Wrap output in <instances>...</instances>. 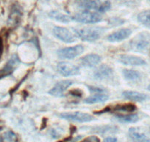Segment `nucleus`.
<instances>
[{"label": "nucleus", "mask_w": 150, "mask_h": 142, "mask_svg": "<svg viewBox=\"0 0 150 142\" xmlns=\"http://www.w3.org/2000/svg\"><path fill=\"white\" fill-rule=\"evenodd\" d=\"M119 62L125 65L129 66H142L146 64L144 59L139 56L132 55H121L119 56Z\"/></svg>", "instance_id": "10"}, {"label": "nucleus", "mask_w": 150, "mask_h": 142, "mask_svg": "<svg viewBox=\"0 0 150 142\" xmlns=\"http://www.w3.org/2000/svg\"><path fill=\"white\" fill-rule=\"evenodd\" d=\"M112 74V70L106 65H102L96 70L94 77L96 79H105L109 78Z\"/></svg>", "instance_id": "14"}, {"label": "nucleus", "mask_w": 150, "mask_h": 142, "mask_svg": "<svg viewBox=\"0 0 150 142\" xmlns=\"http://www.w3.org/2000/svg\"><path fill=\"white\" fill-rule=\"evenodd\" d=\"M148 90L150 91V85L148 86Z\"/></svg>", "instance_id": "27"}, {"label": "nucleus", "mask_w": 150, "mask_h": 142, "mask_svg": "<svg viewBox=\"0 0 150 142\" xmlns=\"http://www.w3.org/2000/svg\"><path fill=\"white\" fill-rule=\"evenodd\" d=\"M73 84V82L71 80H63L57 82L54 87L51 89L49 93L54 96L62 97L64 95V92Z\"/></svg>", "instance_id": "11"}, {"label": "nucleus", "mask_w": 150, "mask_h": 142, "mask_svg": "<svg viewBox=\"0 0 150 142\" xmlns=\"http://www.w3.org/2000/svg\"><path fill=\"white\" fill-rule=\"evenodd\" d=\"M62 118L77 122H89L93 119V117L88 113L81 112L63 113L60 115Z\"/></svg>", "instance_id": "6"}, {"label": "nucleus", "mask_w": 150, "mask_h": 142, "mask_svg": "<svg viewBox=\"0 0 150 142\" xmlns=\"http://www.w3.org/2000/svg\"><path fill=\"white\" fill-rule=\"evenodd\" d=\"M132 33L131 30L128 28L121 29V30H117L114 33H111L108 37V41L112 42H120L122 40H125L127 39Z\"/></svg>", "instance_id": "13"}, {"label": "nucleus", "mask_w": 150, "mask_h": 142, "mask_svg": "<svg viewBox=\"0 0 150 142\" xmlns=\"http://www.w3.org/2000/svg\"><path fill=\"white\" fill-rule=\"evenodd\" d=\"M138 20L143 25L150 28V10L140 13L138 15Z\"/></svg>", "instance_id": "20"}, {"label": "nucleus", "mask_w": 150, "mask_h": 142, "mask_svg": "<svg viewBox=\"0 0 150 142\" xmlns=\"http://www.w3.org/2000/svg\"><path fill=\"white\" fill-rule=\"evenodd\" d=\"M117 119L122 123H135L138 121V115L137 114L117 115Z\"/></svg>", "instance_id": "22"}, {"label": "nucleus", "mask_w": 150, "mask_h": 142, "mask_svg": "<svg viewBox=\"0 0 150 142\" xmlns=\"http://www.w3.org/2000/svg\"><path fill=\"white\" fill-rule=\"evenodd\" d=\"M50 16L55 19L56 21L63 23H68L72 19V18H71L69 16L61 14V13L58 12V11H52V12H51L50 14Z\"/></svg>", "instance_id": "21"}, {"label": "nucleus", "mask_w": 150, "mask_h": 142, "mask_svg": "<svg viewBox=\"0 0 150 142\" xmlns=\"http://www.w3.org/2000/svg\"><path fill=\"white\" fill-rule=\"evenodd\" d=\"M129 136L133 142H150V136L139 127H131Z\"/></svg>", "instance_id": "9"}, {"label": "nucleus", "mask_w": 150, "mask_h": 142, "mask_svg": "<svg viewBox=\"0 0 150 142\" xmlns=\"http://www.w3.org/2000/svg\"><path fill=\"white\" fill-rule=\"evenodd\" d=\"M103 30L101 27H86L75 29L74 33L77 37L83 41L93 42L97 40L102 35Z\"/></svg>", "instance_id": "1"}, {"label": "nucleus", "mask_w": 150, "mask_h": 142, "mask_svg": "<svg viewBox=\"0 0 150 142\" xmlns=\"http://www.w3.org/2000/svg\"><path fill=\"white\" fill-rule=\"evenodd\" d=\"M84 51L83 45H76L74 47L62 48L57 51V55L60 59H71L80 56Z\"/></svg>", "instance_id": "5"}, {"label": "nucleus", "mask_w": 150, "mask_h": 142, "mask_svg": "<svg viewBox=\"0 0 150 142\" xmlns=\"http://www.w3.org/2000/svg\"><path fill=\"white\" fill-rule=\"evenodd\" d=\"M53 33L57 39L66 43H73L76 40L74 35L65 27H54L53 29Z\"/></svg>", "instance_id": "8"}, {"label": "nucleus", "mask_w": 150, "mask_h": 142, "mask_svg": "<svg viewBox=\"0 0 150 142\" xmlns=\"http://www.w3.org/2000/svg\"><path fill=\"white\" fill-rule=\"evenodd\" d=\"M136 110V107L135 104H118L112 108L113 111H120V112H127V113H132Z\"/></svg>", "instance_id": "19"}, {"label": "nucleus", "mask_w": 150, "mask_h": 142, "mask_svg": "<svg viewBox=\"0 0 150 142\" xmlns=\"http://www.w3.org/2000/svg\"><path fill=\"white\" fill-rule=\"evenodd\" d=\"M70 93L72 95L78 96V97H81L82 95H83V92L78 89H75V90H73L70 91Z\"/></svg>", "instance_id": "25"}, {"label": "nucleus", "mask_w": 150, "mask_h": 142, "mask_svg": "<svg viewBox=\"0 0 150 142\" xmlns=\"http://www.w3.org/2000/svg\"><path fill=\"white\" fill-rule=\"evenodd\" d=\"M150 44V33L142 32L132 39L130 42V47L136 51H141Z\"/></svg>", "instance_id": "3"}, {"label": "nucleus", "mask_w": 150, "mask_h": 142, "mask_svg": "<svg viewBox=\"0 0 150 142\" xmlns=\"http://www.w3.org/2000/svg\"><path fill=\"white\" fill-rule=\"evenodd\" d=\"M5 138L8 141H15L16 139V136L14 134L13 132H8V133H5Z\"/></svg>", "instance_id": "23"}, {"label": "nucleus", "mask_w": 150, "mask_h": 142, "mask_svg": "<svg viewBox=\"0 0 150 142\" xmlns=\"http://www.w3.org/2000/svg\"><path fill=\"white\" fill-rule=\"evenodd\" d=\"M101 61V57L97 54H88L85 56L83 57L80 60L82 65L83 66L89 67H92L95 66L97 64H99Z\"/></svg>", "instance_id": "15"}, {"label": "nucleus", "mask_w": 150, "mask_h": 142, "mask_svg": "<svg viewBox=\"0 0 150 142\" xmlns=\"http://www.w3.org/2000/svg\"><path fill=\"white\" fill-rule=\"evenodd\" d=\"M72 19H74L78 22L93 24V23L100 22L102 20V16L96 12H92L91 11H84L75 14L74 18Z\"/></svg>", "instance_id": "4"}, {"label": "nucleus", "mask_w": 150, "mask_h": 142, "mask_svg": "<svg viewBox=\"0 0 150 142\" xmlns=\"http://www.w3.org/2000/svg\"><path fill=\"white\" fill-rule=\"evenodd\" d=\"M123 75L125 79L128 81H138L141 79V74L139 72L134 70L125 69L123 70Z\"/></svg>", "instance_id": "18"}, {"label": "nucleus", "mask_w": 150, "mask_h": 142, "mask_svg": "<svg viewBox=\"0 0 150 142\" xmlns=\"http://www.w3.org/2000/svg\"><path fill=\"white\" fill-rule=\"evenodd\" d=\"M81 142H100V139L97 136H89L86 138L84 140L82 141Z\"/></svg>", "instance_id": "24"}, {"label": "nucleus", "mask_w": 150, "mask_h": 142, "mask_svg": "<svg viewBox=\"0 0 150 142\" xmlns=\"http://www.w3.org/2000/svg\"><path fill=\"white\" fill-rule=\"evenodd\" d=\"M108 99V95L105 93H98L94 95H91L88 98L85 100L86 104H96V103H102L106 101Z\"/></svg>", "instance_id": "17"}, {"label": "nucleus", "mask_w": 150, "mask_h": 142, "mask_svg": "<svg viewBox=\"0 0 150 142\" xmlns=\"http://www.w3.org/2000/svg\"><path fill=\"white\" fill-rule=\"evenodd\" d=\"M148 1H149V2H150V0H148Z\"/></svg>", "instance_id": "28"}, {"label": "nucleus", "mask_w": 150, "mask_h": 142, "mask_svg": "<svg viewBox=\"0 0 150 142\" xmlns=\"http://www.w3.org/2000/svg\"><path fill=\"white\" fill-rule=\"evenodd\" d=\"M103 142H117V138L115 137H108L104 140Z\"/></svg>", "instance_id": "26"}, {"label": "nucleus", "mask_w": 150, "mask_h": 142, "mask_svg": "<svg viewBox=\"0 0 150 142\" xmlns=\"http://www.w3.org/2000/svg\"><path fill=\"white\" fill-rule=\"evenodd\" d=\"M57 70L63 76H76L80 73V69L77 66L66 62H62L57 65Z\"/></svg>", "instance_id": "7"}, {"label": "nucleus", "mask_w": 150, "mask_h": 142, "mask_svg": "<svg viewBox=\"0 0 150 142\" xmlns=\"http://www.w3.org/2000/svg\"><path fill=\"white\" fill-rule=\"evenodd\" d=\"M122 95L126 99L135 101H144L147 98V95L146 94L136 91H125L122 93Z\"/></svg>", "instance_id": "16"}, {"label": "nucleus", "mask_w": 150, "mask_h": 142, "mask_svg": "<svg viewBox=\"0 0 150 142\" xmlns=\"http://www.w3.org/2000/svg\"><path fill=\"white\" fill-rule=\"evenodd\" d=\"M82 8L86 11H95L96 12L105 13L110 10L111 4L109 1H100V0H83L81 3Z\"/></svg>", "instance_id": "2"}, {"label": "nucleus", "mask_w": 150, "mask_h": 142, "mask_svg": "<svg viewBox=\"0 0 150 142\" xmlns=\"http://www.w3.org/2000/svg\"><path fill=\"white\" fill-rule=\"evenodd\" d=\"M18 64H19V59L17 57L16 55H13L9 59V61L7 62L5 67L0 70V78H2L4 76L11 74L13 71L15 70V68L18 66Z\"/></svg>", "instance_id": "12"}]
</instances>
